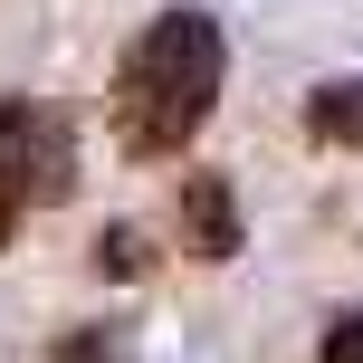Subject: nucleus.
Listing matches in <instances>:
<instances>
[{
	"instance_id": "nucleus-3",
	"label": "nucleus",
	"mask_w": 363,
	"mask_h": 363,
	"mask_svg": "<svg viewBox=\"0 0 363 363\" xmlns=\"http://www.w3.org/2000/svg\"><path fill=\"white\" fill-rule=\"evenodd\" d=\"M182 230H191L201 258H239V201H230L220 172H191V182H182Z\"/></svg>"
},
{
	"instance_id": "nucleus-2",
	"label": "nucleus",
	"mask_w": 363,
	"mask_h": 363,
	"mask_svg": "<svg viewBox=\"0 0 363 363\" xmlns=\"http://www.w3.org/2000/svg\"><path fill=\"white\" fill-rule=\"evenodd\" d=\"M67 125L38 96H0V249L19 239V220L38 201H67Z\"/></svg>"
},
{
	"instance_id": "nucleus-6",
	"label": "nucleus",
	"mask_w": 363,
	"mask_h": 363,
	"mask_svg": "<svg viewBox=\"0 0 363 363\" xmlns=\"http://www.w3.org/2000/svg\"><path fill=\"white\" fill-rule=\"evenodd\" d=\"M325 363H363V306L325 325Z\"/></svg>"
},
{
	"instance_id": "nucleus-5",
	"label": "nucleus",
	"mask_w": 363,
	"mask_h": 363,
	"mask_svg": "<svg viewBox=\"0 0 363 363\" xmlns=\"http://www.w3.org/2000/svg\"><path fill=\"white\" fill-rule=\"evenodd\" d=\"M96 268H106V277H144V268H153L144 230H106V239H96Z\"/></svg>"
},
{
	"instance_id": "nucleus-1",
	"label": "nucleus",
	"mask_w": 363,
	"mask_h": 363,
	"mask_svg": "<svg viewBox=\"0 0 363 363\" xmlns=\"http://www.w3.org/2000/svg\"><path fill=\"white\" fill-rule=\"evenodd\" d=\"M220 77H230V38H220L211 10H163L144 19L125 57H115V144L134 163H172L220 106Z\"/></svg>"
},
{
	"instance_id": "nucleus-4",
	"label": "nucleus",
	"mask_w": 363,
	"mask_h": 363,
	"mask_svg": "<svg viewBox=\"0 0 363 363\" xmlns=\"http://www.w3.org/2000/svg\"><path fill=\"white\" fill-rule=\"evenodd\" d=\"M306 134L325 153H363V77H325L306 96Z\"/></svg>"
},
{
	"instance_id": "nucleus-7",
	"label": "nucleus",
	"mask_w": 363,
	"mask_h": 363,
	"mask_svg": "<svg viewBox=\"0 0 363 363\" xmlns=\"http://www.w3.org/2000/svg\"><path fill=\"white\" fill-rule=\"evenodd\" d=\"M48 363H125V354H115V345H106V335H67V345H57Z\"/></svg>"
}]
</instances>
